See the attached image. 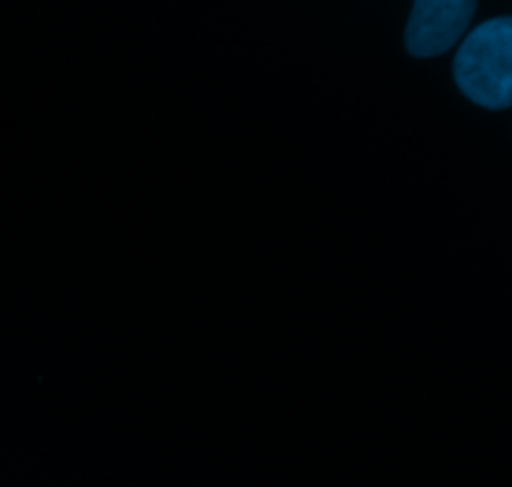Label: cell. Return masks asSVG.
I'll list each match as a JSON object with an SVG mask.
<instances>
[{
  "label": "cell",
  "instance_id": "1",
  "mask_svg": "<svg viewBox=\"0 0 512 487\" xmlns=\"http://www.w3.org/2000/svg\"><path fill=\"white\" fill-rule=\"evenodd\" d=\"M453 78L475 105L512 108V15L485 20L465 35L453 60Z\"/></svg>",
  "mask_w": 512,
  "mask_h": 487
},
{
  "label": "cell",
  "instance_id": "2",
  "mask_svg": "<svg viewBox=\"0 0 512 487\" xmlns=\"http://www.w3.org/2000/svg\"><path fill=\"white\" fill-rule=\"evenodd\" d=\"M478 5L473 0H415L405 25V48L413 58H438L465 35Z\"/></svg>",
  "mask_w": 512,
  "mask_h": 487
}]
</instances>
